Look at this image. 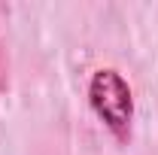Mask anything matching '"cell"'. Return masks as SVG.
Listing matches in <instances>:
<instances>
[{
	"label": "cell",
	"mask_w": 158,
	"mask_h": 155,
	"mask_svg": "<svg viewBox=\"0 0 158 155\" xmlns=\"http://www.w3.org/2000/svg\"><path fill=\"white\" fill-rule=\"evenodd\" d=\"M88 107L118 143H128L134 125V91L116 67H100L88 79Z\"/></svg>",
	"instance_id": "1"
}]
</instances>
